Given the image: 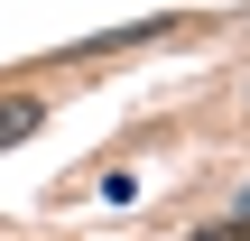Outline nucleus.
<instances>
[{
	"label": "nucleus",
	"mask_w": 250,
	"mask_h": 241,
	"mask_svg": "<svg viewBox=\"0 0 250 241\" xmlns=\"http://www.w3.org/2000/svg\"><path fill=\"white\" fill-rule=\"evenodd\" d=\"M37 121H46V111H37V102H28V93H9V102H0V149H9V139H28V130H37Z\"/></svg>",
	"instance_id": "f257e3e1"
},
{
	"label": "nucleus",
	"mask_w": 250,
	"mask_h": 241,
	"mask_svg": "<svg viewBox=\"0 0 250 241\" xmlns=\"http://www.w3.org/2000/svg\"><path fill=\"white\" fill-rule=\"evenodd\" d=\"M186 241H250V214H232V223H204V232H186Z\"/></svg>",
	"instance_id": "f03ea898"
}]
</instances>
